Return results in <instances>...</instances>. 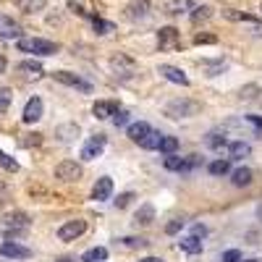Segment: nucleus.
Returning a JSON list of instances; mask_svg holds the SVG:
<instances>
[{
	"mask_svg": "<svg viewBox=\"0 0 262 262\" xmlns=\"http://www.w3.org/2000/svg\"><path fill=\"white\" fill-rule=\"evenodd\" d=\"M18 50H21V53H34V55H55L60 48H58V42H50V39L21 37V39H18Z\"/></svg>",
	"mask_w": 262,
	"mask_h": 262,
	"instance_id": "nucleus-1",
	"label": "nucleus"
},
{
	"mask_svg": "<svg viewBox=\"0 0 262 262\" xmlns=\"http://www.w3.org/2000/svg\"><path fill=\"white\" fill-rule=\"evenodd\" d=\"M200 111H202V105L196 102V100H186V97L170 100L165 105V116H170V118H191V116H196Z\"/></svg>",
	"mask_w": 262,
	"mask_h": 262,
	"instance_id": "nucleus-2",
	"label": "nucleus"
},
{
	"mask_svg": "<svg viewBox=\"0 0 262 262\" xmlns=\"http://www.w3.org/2000/svg\"><path fill=\"white\" fill-rule=\"evenodd\" d=\"M84 231H86V221H79V217H76V221H66L58 228V238H60V242H76Z\"/></svg>",
	"mask_w": 262,
	"mask_h": 262,
	"instance_id": "nucleus-3",
	"label": "nucleus"
},
{
	"mask_svg": "<svg viewBox=\"0 0 262 262\" xmlns=\"http://www.w3.org/2000/svg\"><path fill=\"white\" fill-rule=\"evenodd\" d=\"M55 179L60 181H79L81 179V165L76 160H63L55 165Z\"/></svg>",
	"mask_w": 262,
	"mask_h": 262,
	"instance_id": "nucleus-4",
	"label": "nucleus"
},
{
	"mask_svg": "<svg viewBox=\"0 0 262 262\" xmlns=\"http://www.w3.org/2000/svg\"><path fill=\"white\" fill-rule=\"evenodd\" d=\"M53 76H55V81H60V84H66V86H74V90H81V92H86V95L92 92V84L84 81V79L76 76V74H71V71H55Z\"/></svg>",
	"mask_w": 262,
	"mask_h": 262,
	"instance_id": "nucleus-5",
	"label": "nucleus"
},
{
	"mask_svg": "<svg viewBox=\"0 0 262 262\" xmlns=\"http://www.w3.org/2000/svg\"><path fill=\"white\" fill-rule=\"evenodd\" d=\"M111 69L116 71V76H121V79H128L131 74L137 71V63L131 60L128 55H121V53H118V55H113V58H111Z\"/></svg>",
	"mask_w": 262,
	"mask_h": 262,
	"instance_id": "nucleus-6",
	"label": "nucleus"
},
{
	"mask_svg": "<svg viewBox=\"0 0 262 262\" xmlns=\"http://www.w3.org/2000/svg\"><path fill=\"white\" fill-rule=\"evenodd\" d=\"M158 45L160 50H176L181 45V37H179V29L176 27H163L158 32Z\"/></svg>",
	"mask_w": 262,
	"mask_h": 262,
	"instance_id": "nucleus-7",
	"label": "nucleus"
},
{
	"mask_svg": "<svg viewBox=\"0 0 262 262\" xmlns=\"http://www.w3.org/2000/svg\"><path fill=\"white\" fill-rule=\"evenodd\" d=\"M0 257H8V259H29L32 249L29 247H21L16 242H3L0 244Z\"/></svg>",
	"mask_w": 262,
	"mask_h": 262,
	"instance_id": "nucleus-8",
	"label": "nucleus"
},
{
	"mask_svg": "<svg viewBox=\"0 0 262 262\" xmlns=\"http://www.w3.org/2000/svg\"><path fill=\"white\" fill-rule=\"evenodd\" d=\"M102 149H105V137H102V134L90 137V142H86L84 149H81V158H84V160H95V158L102 155Z\"/></svg>",
	"mask_w": 262,
	"mask_h": 262,
	"instance_id": "nucleus-9",
	"label": "nucleus"
},
{
	"mask_svg": "<svg viewBox=\"0 0 262 262\" xmlns=\"http://www.w3.org/2000/svg\"><path fill=\"white\" fill-rule=\"evenodd\" d=\"M39 118H42V100H39V97H32V100L24 105L21 121H24V123H37Z\"/></svg>",
	"mask_w": 262,
	"mask_h": 262,
	"instance_id": "nucleus-10",
	"label": "nucleus"
},
{
	"mask_svg": "<svg viewBox=\"0 0 262 262\" xmlns=\"http://www.w3.org/2000/svg\"><path fill=\"white\" fill-rule=\"evenodd\" d=\"M158 74L160 76H165L168 81H173V84H181V86H189V76L181 71V69H176V66H160V69H158Z\"/></svg>",
	"mask_w": 262,
	"mask_h": 262,
	"instance_id": "nucleus-11",
	"label": "nucleus"
},
{
	"mask_svg": "<svg viewBox=\"0 0 262 262\" xmlns=\"http://www.w3.org/2000/svg\"><path fill=\"white\" fill-rule=\"evenodd\" d=\"M118 111V102H113V100H97L95 105H92V113H95V118L97 121H105V118H113V113Z\"/></svg>",
	"mask_w": 262,
	"mask_h": 262,
	"instance_id": "nucleus-12",
	"label": "nucleus"
},
{
	"mask_svg": "<svg viewBox=\"0 0 262 262\" xmlns=\"http://www.w3.org/2000/svg\"><path fill=\"white\" fill-rule=\"evenodd\" d=\"M111 194H113V179H107V176L97 179V184L92 189V200L105 202V200H111Z\"/></svg>",
	"mask_w": 262,
	"mask_h": 262,
	"instance_id": "nucleus-13",
	"label": "nucleus"
},
{
	"mask_svg": "<svg viewBox=\"0 0 262 262\" xmlns=\"http://www.w3.org/2000/svg\"><path fill=\"white\" fill-rule=\"evenodd\" d=\"M0 37L3 39H21V27L11 16H0Z\"/></svg>",
	"mask_w": 262,
	"mask_h": 262,
	"instance_id": "nucleus-14",
	"label": "nucleus"
},
{
	"mask_svg": "<svg viewBox=\"0 0 262 262\" xmlns=\"http://www.w3.org/2000/svg\"><path fill=\"white\" fill-rule=\"evenodd\" d=\"M3 226H6L8 231H24V228L29 226V215H27V212H8V215L3 217Z\"/></svg>",
	"mask_w": 262,
	"mask_h": 262,
	"instance_id": "nucleus-15",
	"label": "nucleus"
},
{
	"mask_svg": "<svg viewBox=\"0 0 262 262\" xmlns=\"http://www.w3.org/2000/svg\"><path fill=\"white\" fill-rule=\"evenodd\" d=\"M16 71L24 74L27 79H42V76H45V71H42V66H39L37 60H21V63L16 66Z\"/></svg>",
	"mask_w": 262,
	"mask_h": 262,
	"instance_id": "nucleus-16",
	"label": "nucleus"
},
{
	"mask_svg": "<svg viewBox=\"0 0 262 262\" xmlns=\"http://www.w3.org/2000/svg\"><path fill=\"white\" fill-rule=\"evenodd\" d=\"M149 131H152V128H149V123L139 121V123H131V126L126 128V134H128V139H131V142H137V144H139V142L149 134Z\"/></svg>",
	"mask_w": 262,
	"mask_h": 262,
	"instance_id": "nucleus-17",
	"label": "nucleus"
},
{
	"mask_svg": "<svg viewBox=\"0 0 262 262\" xmlns=\"http://www.w3.org/2000/svg\"><path fill=\"white\" fill-rule=\"evenodd\" d=\"M252 152V147L247 142H228V160H242Z\"/></svg>",
	"mask_w": 262,
	"mask_h": 262,
	"instance_id": "nucleus-18",
	"label": "nucleus"
},
{
	"mask_svg": "<svg viewBox=\"0 0 262 262\" xmlns=\"http://www.w3.org/2000/svg\"><path fill=\"white\" fill-rule=\"evenodd\" d=\"M126 11H128V18H144L149 13V0H131Z\"/></svg>",
	"mask_w": 262,
	"mask_h": 262,
	"instance_id": "nucleus-19",
	"label": "nucleus"
},
{
	"mask_svg": "<svg viewBox=\"0 0 262 262\" xmlns=\"http://www.w3.org/2000/svg\"><path fill=\"white\" fill-rule=\"evenodd\" d=\"M179 247H181V252H186V254H200V252H202V238L186 236V238H181V242H179Z\"/></svg>",
	"mask_w": 262,
	"mask_h": 262,
	"instance_id": "nucleus-20",
	"label": "nucleus"
},
{
	"mask_svg": "<svg viewBox=\"0 0 262 262\" xmlns=\"http://www.w3.org/2000/svg\"><path fill=\"white\" fill-rule=\"evenodd\" d=\"M252 179H254L252 168H236L231 181H233V186H249V184H252Z\"/></svg>",
	"mask_w": 262,
	"mask_h": 262,
	"instance_id": "nucleus-21",
	"label": "nucleus"
},
{
	"mask_svg": "<svg viewBox=\"0 0 262 262\" xmlns=\"http://www.w3.org/2000/svg\"><path fill=\"white\" fill-rule=\"evenodd\" d=\"M134 221H137L139 226H152V221H155V207H152V205H142Z\"/></svg>",
	"mask_w": 262,
	"mask_h": 262,
	"instance_id": "nucleus-22",
	"label": "nucleus"
},
{
	"mask_svg": "<svg viewBox=\"0 0 262 262\" xmlns=\"http://www.w3.org/2000/svg\"><path fill=\"white\" fill-rule=\"evenodd\" d=\"M207 170H210V176H226V173H231V160L226 158H221V160H212L210 165H207Z\"/></svg>",
	"mask_w": 262,
	"mask_h": 262,
	"instance_id": "nucleus-23",
	"label": "nucleus"
},
{
	"mask_svg": "<svg viewBox=\"0 0 262 262\" xmlns=\"http://www.w3.org/2000/svg\"><path fill=\"white\" fill-rule=\"evenodd\" d=\"M16 6L24 11V13H37L48 6V0H16Z\"/></svg>",
	"mask_w": 262,
	"mask_h": 262,
	"instance_id": "nucleus-24",
	"label": "nucleus"
},
{
	"mask_svg": "<svg viewBox=\"0 0 262 262\" xmlns=\"http://www.w3.org/2000/svg\"><path fill=\"white\" fill-rule=\"evenodd\" d=\"M205 144H207L210 149H223V147H228V139H226V134H217V131H210V134L205 137Z\"/></svg>",
	"mask_w": 262,
	"mask_h": 262,
	"instance_id": "nucleus-25",
	"label": "nucleus"
},
{
	"mask_svg": "<svg viewBox=\"0 0 262 262\" xmlns=\"http://www.w3.org/2000/svg\"><path fill=\"white\" fill-rule=\"evenodd\" d=\"M202 69L207 71V76H217L228 69V63L226 60H202Z\"/></svg>",
	"mask_w": 262,
	"mask_h": 262,
	"instance_id": "nucleus-26",
	"label": "nucleus"
},
{
	"mask_svg": "<svg viewBox=\"0 0 262 262\" xmlns=\"http://www.w3.org/2000/svg\"><path fill=\"white\" fill-rule=\"evenodd\" d=\"M107 259V249L105 247H95V249H86L81 254V262H102Z\"/></svg>",
	"mask_w": 262,
	"mask_h": 262,
	"instance_id": "nucleus-27",
	"label": "nucleus"
},
{
	"mask_svg": "<svg viewBox=\"0 0 262 262\" xmlns=\"http://www.w3.org/2000/svg\"><path fill=\"white\" fill-rule=\"evenodd\" d=\"M160 139H163L160 131H149V134L139 142V147H142V149H158V147H160Z\"/></svg>",
	"mask_w": 262,
	"mask_h": 262,
	"instance_id": "nucleus-28",
	"label": "nucleus"
},
{
	"mask_svg": "<svg viewBox=\"0 0 262 262\" xmlns=\"http://www.w3.org/2000/svg\"><path fill=\"white\" fill-rule=\"evenodd\" d=\"M223 16H226V18H231V21H247V24H257V18H254V16L242 13V11H233V8H226V11H223Z\"/></svg>",
	"mask_w": 262,
	"mask_h": 262,
	"instance_id": "nucleus-29",
	"label": "nucleus"
},
{
	"mask_svg": "<svg viewBox=\"0 0 262 262\" xmlns=\"http://www.w3.org/2000/svg\"><path fill=\"white\" fill-rule=\"evenodd\" d=\"M158 149L163 152V155H173V152L179 149V139H176V137H163V139H160V147H158Z\"/></svg>",
	"mask_w": 262,
	"mask_h": 262,
	"instance_id": "nucleus-30",
	"label": "nucleus"
},
{
	"mask_svg": "<svg viewBox=\"0 0 262 262\" xmlns=\"http://www.w3.org/2000/svg\"><path fill=\"white\" fill-rule=\"evenodd\" d=\"M92 27H95L97 34H111V32H116V27L111 24V21H105V18H100V16L92 18Z\"/></svg>",
	"mask_w": 262,
	"mask_h": 262,
	"instance_id": "nucleus-31",
	"label": "nucleus"
},
{
	"mask_svg": "<svg viewBox=\"0 0 262 262\" xmlns=\"http://www.w3.org/2000/svg\"><path fill=\"white\" fill-rule=\"evenodd\" d=\"M165 8H168V13L176 16V13H184L186 8H191V0H170Z\"/></svg>",
	"mask_w": 262,
	"mask_h": 262,
	"instance_id": "nucleus-32",
	"label": "nucleus"
},
{
	"mask_svg": "<svg viewBox=\"0 0 262 262\" xmlns=\"http://www.w3.org/2000/svg\"><path fill=\"white\" fill-rule=\"evenodd\" d=\"M11 100H13V92L8 90V86H0V116L11 107Z\"/></svg>",
	"mask_w": 262,
	"mask_h": 262,
	"instance_id": "nucleus-33",
	"label": "nucleus"
},
{
	"mask_svg": "<svg viewBox=\"0 0 262 262\" xmlns=\"http://www.w3.org/2000/svg\"><path fill=\"white\" fill-rule=\"evenodd\" d=\"M0 168H6L8 173H16V170H18V163H16L11 155H6L3 149H0Z\"/></svg>",
	"mask_w": 262,
	"mask_h": 262,
	"instance_id": "nucleus-34",
	"label": "nucleus"
},
{
	"mask_svg": "<svg viewBox=\"0 0 262 262\" xmlns=\"http://www.w3.org/2000/svg\"><path fill=\"white\" fill-rule=\"evenodd\" d=\"M205 18H210V8L207 6H196L191 11V21H194V24H200V21H205Z\"/></svg>",
	"mask_w": 262,
	"mask_h": 262,
	"instance_id": "nucleus-35",
	"label": "nucleus"
},
{
	"mask_svg": "<svg viewBox=\"0 0 262 262\" xmlns=\"http://www.w3.org/2000/svg\"><path fill=\"white\" fill-rule=\"evenodd\" d=\"M128 123V111H123V107H118V111L113 113V126H126Z\"/></svg>",
	"mask_w": 262,
	"mask_h": 262,
	"instance_id": "nucleus-36",
	"label": "nucleus"
},
{
	"mask_svg": "<svg viewBox=\"0 0 262 262\" xmlns=\"http://www.w3.org/2000/svg\"><path fill=\"white\" fill-rule=\"evenodd\" d=\"M131 200H134V194H131V191H123V194H118V200H113V202H116L118 210H123V207L131 205Z\"/></svg>",
	"mask_w": 262,
	"mask_h": 262,
	"instance_id": "nucleus-37",
	"label": "nucleus"
},
{
	"mask_svg": "<svg viewBox=\"0 0 262 262\" xmlns=\"http://www.w3.org/2000/svg\"><path fill=\"white\" fill-rule=\"evenodd\" d=\"M217 37L215 34H194V45H215Z\"/></svg>",
	"mask_w": 262,
	"mask_h": 262,
	"instance_id": "nucleus-38",
	"label": "nucleus"
},
{
	"mask_svg": "<svg viewBox=\"0 0 262 262\" xmlns=\"http://www.w3.org/2000/svg\"><path fill=\"white\" fill-rule=\"evenodd\" d=\"M257 92H259V86L257 84H249V86H244V90H242V100H254Z\"/></svg>",
	"mask_w": 262,
	"mask_h": 262,
	"instance_id": "nucleus-39",
	"label": "nucleus"
},
{
	"mask_svg": "<svg viewBox=\"0 0 262 262\" xmlns=\"http://www.w3.org/2000/svg\"><path fill=\"white\" fill-rule=\"evenodd\" d=\"M221 259L223 262H242V252H238V249H228V252H223Z\"/></svg>",
	"mask_w": 262,
	"mask_h": 262,
	"instance_id": "nucleus-40",
	"label": "nucleus"
},
{
	"mask_svg": "<svg viewBox=\"0 0 262 262\" xmlns=\"http://www.w3.org/2000/svg\"><path fill=\"white\" fill-rule=\"evenodd\" d=\"M121 242L126 247H147L149 244V242H144V238H134V236H126V238H121Z\"/></svg>",
	"mask_w": 262,
	"mask_h": 262,
	"instance_id": "nucleus-41",
	"label": "nucleus"
},
{
	"mask_svg": "<svg viewBox=\"0 0 262 262\" xmlns=\"http://www.w3.org/2000/svg\"><path fill=\"white\" fill-rule=\"evenodd\" d=\"M181 228H184V221H170V223L165 226V233H168V236H173V233H179Z\"/></svg>",
	"mask_w": 262,
	"mask_h": 262,
	"instance_id": "nucleus-42",
	"label": "nucleus"
},
{
	"mask_svg": "<svg viewBox=\"0 0 262 262\" xmlns=\"http://www.w3.org/2000/svg\"><path fill=\"white\" fill-rule=\"evenodd\" d=\"M191 236H196V238H205V236H207V226H202V223L191 226Z\"/></svg>",
	"mask_w": 262,
	"mask_h": 262,
	"instance_id": "nucleus-43",
	"label": "nucleus"
},
{
	"mask_svg": "<svg viewBox=\"0 0 262 262\" xmlns=\"http://www.w3.org/2000/svg\"><path fill=\"white\" fill-rule=\"evenodd\" d=\"M29 139H24V142H21V144H24V147H32V144H39L42 142V137L39 134H27Z\"/></svg>",
	"mask_w": 262,
	"mask_h": 262,
	"instance_id": "nucleus-44",
	"label": "nucleus"
},
{
	"mask_svg": "<svg viewBox=\"0 0 262 262\" xmlns=\"http://www.w3.org/2000/svg\"><path fill=\"white\" fill-rule=\"evenodd\" d=\"M69 8H71L74 13H79V16H86V11H84V8H81L79 3H69Z\"/></svg>",
	"mask_w": 262,
	"mask_h": 262,
	"instance_id": "nucleus-45",
	"label": "nucleus"
},
{
	"mask_svg": "<svg viewBox=\"0 0 262 262\" xmlns=\"http://www.w3.org/2000/svg\"><path fill=\"white\" fill-rule=\"evenodd\" d=\"M249 121H252L254 126H259V128H262V118H259V116H249Z\"/></svg>",
	"mask_w": 262,
	"mask_h": 262,
	"instance_id": "nucleus-46",
	"label": "nucleus"
},
{
	"mask_svg": "<svg viewBox=\"0 0 262 262\" xmlns=\"http://www.w3.org/2000/svg\"><path fill=\"white\" fill-rule=\"evenodd\" d=\"M139 262H163V259H160V257H142Z\"/></svg>",
	"mask_w": 262,
	"mask_h": 262,
	"instance_id": "nucleus-47",
	"label": "nucleus"
},
{
	"mask_svg": "<svg viewBox=\"0 0 262 262\" xmlns=\"http://www.w3.org/2000/svg\"><path fill=\"white\" fill-rule=\"evenodd\" d=\"M6 66H8V63H6V58H3V55H0V74H3V71H6Z\"/></svg>",
	"mask_w": 262,
	"mask_h": 262,
	"instance_id": "nucleus-48",
	"label": "nucleus"
},
{
	"mask_svg": "<svg viewBox=\"0 0 262 262\" xmlns=\"http://www.w3.org/2000/svg\"><path fill=\"white\" fill-rule=\"evenodd\" d=\"M55 262H76V259H71V257H58Z\"/></svg>",
	"mask_w": 262,
	"mask_h": 262,
	"instance_id": "nucleus-49",
	"label": "nucleus"
},
{
	"mask_svg": "<svg viewBox=\"0 0 262 262\" xmlns=\"http://www.w3.org/2000/svg\"><path fill=\"white\" fill-rule=\"evenodd\" d=\"M257 217H259V221H262V205L257 207Z\"/></svg>",
	"mask_w": 262,
	"mask_h": 262,
	"instance_id": "nucleus-50",
	"label": "nucleus"
},
{
	"mask_svg": "<svg viewBox=\"0 0 262 262\" xmlns=\"http://www.w3.org/2000/svg\"><path fill=\"white\" fill-rule=\"evenodd\" d=\"M247 262H262V259H247Z\"/></svg>",
	"mask_w": 262,
	"mask_h": 262,
	"instance_id": "nucleus-51",
	"label": "nucleus"
},
{
	"mask_svg": "<svg viewBox=\"0 0 262 262\" xmlns=\"http://www.w3.org/2000/svg\"><path fill=\"white\" fill-rule=\"evenodd\" d=\"M259 11H262V8H259Z\"/></svg>",
	"mask_w": 262,
	"mask_h": 262,
	"instance_id": "nucleus-52",
	"label": "nucleus"
}]
</instances>
